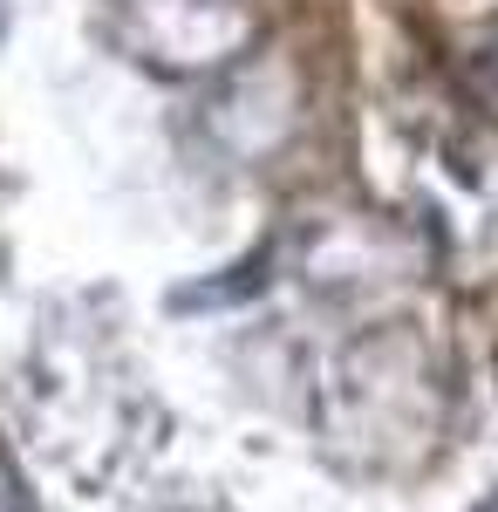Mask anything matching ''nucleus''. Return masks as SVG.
Wrapping results in <instances>:
<instances>
[{"mask_svg": "<svg viewBox=\"0 0 498 512\" xmlns=\"http://www.w3.org/2000/svg\"><path fill=\"white\" fill-rule=\"evenodd\" d=\"M0 512H14V499H7V485H0Z\"/></svg>", "mask_w": 498, "mask_h": 512, "instance_id": "f257e3e1", "label": "nucleus"}]
</instances>
